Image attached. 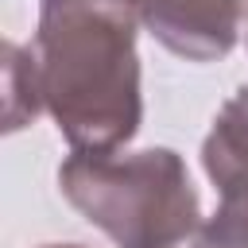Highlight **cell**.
Masks as SVG:
<instances>
[{"label":"cell","instance_id":"cell-2","mask_svg":"<svg viewBox=\"0 0 248 248\" xmlns=\"http://www.w3.org/2000/svg\"><path fill=\"white\" fill-rule=\"evenodd\" d=\"M62 198L116 248H182L202 229V202L178 151H74L58 167Z\"/></svg>","mask_w":248,"mask_h":248},{"label":"cell","instance_id":"cell-1","mask_svg":"<svg viewBox=\"0 0 248 248\" xmlns=\"http://www.w3.org/2000/svg\"><path fill=\"white\" fill-rule=\"evenodd\" d=\"M143 0H43L31 39L43 108L74 151H120L143 120Z\"/></svg>","mask_w":248,"mask_h":248},{"label":"cell","instance_id":"cell-6","mask_svg":"<svg viewBox=\"0 0 248 248\" xmlns=\"http://www.w3.org/2000/svg\"><path fill=\"white\" fill-rule=\"evenodd\" d=\"M43 108V93H39V70H35V54L31 46L19 43H4V128L19 132L27 128Z\"/></svg>","mask_w":248,"mask_h":248},{"label":"cell","instance_id":"cell-3","mask_svg":"<svg viewBox=\"0 0 248 248\" xmlns=\"http://www.w3.org/2000/svg\"><path fill=\"white\" fill-rule=\"evenodd\" d=\"M248 23V0H143V27L186 62L225 58Z\"/></svg>","mask_w":248,"mask_h":248},{"label":"cell","instance_id":"cell-7","mask_svg":"<svg viewBox=\"0 0 248 248\" xmlns=\"http://www.w3.org/2000/svg\"><path fill=\"white\" fill-rule=\"evenodd\" d=\"M43 248H81V244H43Z\"/></svg>","mask_w":248,"mask_h":248},{"label":"cell","instance_id":"cell-4","mask_svg":"<svg viewBox=\"0 0 248 248\" xmlns=\"http://www.w3.org/2000/svg\"><path fill=\"white\" fill-rule=\"evenodd\" d=\"M202 167L213 186L248 167V85L236 89L213 116V128L202 143Z\"/></svg>","mask_w":248,"mask_h":248},{"label":"cell","instance_id":"cell-8","mask_svg":"<svg viewBox=\"0 0 248 248\" xmlns=\"http://www.w3.org/2000/svg\"><path fill=\"white\" fill-rule=\"evenodd\" d=\"M244 35H248V31H244Z\"/></svg>","mask_w":248,"mask_h":248},{"label":"cell","instance_id":"cell-5","mask_svg":"<svg viewBox=\"0 0 248 248\" xmlns=\"http://www.w3.org/2000/svg\"><path fill=\"white\" fill-rule=\"evenodd\" d=\"M221 205L186 248H248V167L225 178L221 186Z\"/></svg>","mask_w":248,"mask_h":248}]
</instances>
